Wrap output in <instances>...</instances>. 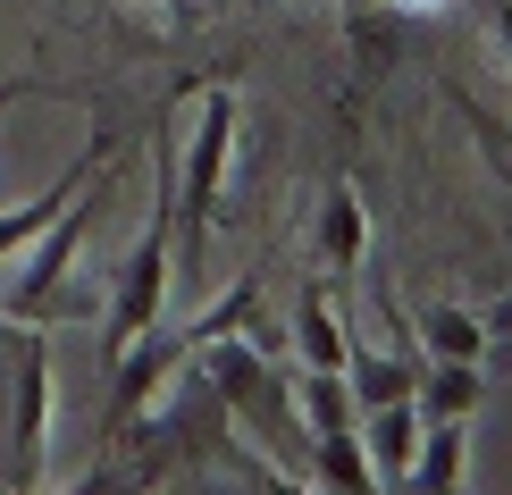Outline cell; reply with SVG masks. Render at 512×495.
<instances>
[{
  "label": "cell",
  "instance_id": "obj_1",
  "mask_svg": "<svg viewBox=\"0 0 512 495\" xmlns=\"http://www.w3.org/2000/svg\"><path fill=\"white\" fill-rule=\"evenodd\" d=\"M194 361L210 370V386H219L227 420H236L244 437H261V454L277 462V479L311 487V470H303L311 420H303V403H294V370H277L252 336H210V344H194Z\"/></svg>",
  "mask_w": 512,
  "mask_h": 495
},
{
  "label": "cell",
  "instance_id": "obj_2",
  "mask_svg": "<svg viewBox=\"0 0 512 495\" xmlns=\"http://www.w3.org/2000/svg\"><path fill=\"white\" fill-rule=\"evenodd\" d=\"M202 118H194V152H177V219H168V269L202 277L210 235H219V193H227V160H236V93L227 76H202Z\"/></svg>",
  "mask_w": 512,
  "mask_h": 495
},
{
  "label": "cell",
  "instance_id": "obj_3",
  "mask_svg": "<svg viewBox=\"0 0 512 495\" xmlns=\"http://www.w3.org/2000/svg\"><path fill=\"white\" fill-rule=\"evenodd\" d=\"M0 361H9V462H0V487L26 495L51 479V344H42L34 319L0 328Z\"/></svg>",
  "mask_w": 512,
  "mask_h": 495
},
{
  "label": "cell",
  "instance_id": "obj_4",
  "mask_svg": "<svg viewBox=\"0 0 512 495\" xmlns=\"http://www.w3.org/2000/svg\"><path fill=\"white\" fill-rule=\"evenodd\" d=\"M101 202H110V177L93 168V177H84V193H76V202H68L51 227L34 235V261H26V277L9 286V303H0L9 319H34V328H42V319H84V294H76V252H84V235H93Z\"/></svg>",
  "mask_w": 512,
  "mask_h": 495
},
{
  "label": "cell",
  "instance_id": "obj_5",
  "mask_svg": "<svg viewBox=\"0 0 512 495\" xmlns=\"http://www.w3.org/2000/svg\"><path fill=\"white\" fill-rule=\"evenodd\" d=\"M311 252H319V277H328V294H353L361 261H370V210H361L353 177L336 168L328 193H319V219H311Z\"/></svg>",
  "mask_w": 512,
  "mask_h": 495
},
{
  "label": "cell",
  "instance_id": "obj_6",
  "mask_svg": "<svg viewBox=\"0 0 512 495\" xmlns=\"http://www.w3.org/2000/svg\"><path fill=\"white\" fill-rule=\"evenodd\" d=\"M93 168H110V126H101V135L84 143V160H76V168H68V177H59L51 193H34L26 210H0V261H9V252H26V244H34V235H42V227H51L59 210H68L76 193H84V177H93Z\"/></svg>",
  "mask_w": 512,
  "mask_h": 495
},
{
  "label": "cell",
  "instance_id": "obj_7",
  "mask_svg": "<svg viewBox=\"0 0 512 495\" xmlns=\"http://www.w3.org/2000/svg\"><path fill=\"white\" fill-rule=\"evenodd\" d=\"M479 403H487L479 361H420V378H412V412L420 420H471Z\"/></svg>",
  "mask_w": 512,
  "mask_h": 495
},
{
  "label": "cell",
  "instance_id": "obj_8",
  "mask_svg": "<svg viewBox=\"0 0 512 495\" xmlns=\"http://www.w3.org/2000/svg\"><path fill=\"white\" fill-rule=\"evenodd\" d=\"M294 353H303V370H345V319H336L328 277L294 294Z\"/></svg>",
  "mask_w": 512,
  "mask_h": 495
},
{
  "label": "cell",
  "instance_id": "obj_9",
  "mask_svg": "<svg viewBox=\"0 0 512 495\" xmlns=\"http://www.w3.org/2000/svg\"><path fill=\"white\" fill-rule=\"evenodd\" d=\"M303 470H311V487H336V495H370L378 487V470H370V454H361L353 428H311Z\"/></svg>",
  "mask_w": 512,
  "mask_h": 495
},
{
  "label": "cell",
  "instance_id": "obj_10",
  "mask_svg": "<svg viewBox=\"0 0 512 495\" xmlns=\"http://www.w3.org/2000/svg\"><path fill=\"white\" fill-rule=\"evenodd\" d=\"M412 378H420V361H387V353H370V344H353L345 336V395L361 403V412H378V403H412Z\"/></svg>",
  "mask_w": 512,
  "mask_h": 495
},
{
  "label": "cell",
  "instance_id": "obj_11",
  "mask_svg": "<svg viewBox=\"0 0 512 495\" xmlns=\"http://www.w3.org/2000/svg\"><path fill=\"white\" fill-rule=\"evenodd\" d=\"M403 487L412 495L462 487V420H420V445H412V462H403Z\"/></svg>",
  "mask_w": 512,
  "mask_h": 495
},
{
  "label": "cell",
  "instance_id": "obj_12",
  "mask_svg": "<svg viewBox=\"0 0 512 495\" xmlns=\"http://www.w3.org/2000/svg\"><path fill=\"white\" fill-rule=\"evenodd\" d=\"M412 445H420V412H412V403H378L370 428H361V454H370L378 487H403V462H412Z\"/></svg>",
  "mask_w": 512,
  "mask_h": 495
},
{
  "label": "cell",
  "instance_id": "obj_13",
  "mask_svg": "<svg viewBox=\"0 0 512 495\" xmlns=\"http://www.w3.org/2000/svg\"><path fill=\"white\" fill-rule=\"evenodd\" d=\"M479 344H487L479 311H462V303H429L420 311V353L429 361H479Z\"/></svg>",
  "mask_w": 512,
  "mask_h": 495
},
{
  "label": "cell",
  "instance_id": "obj_14",
  "mask_svg": "<svg viewBox=\"0 0 512 495\" xmlns=\"http://www.w3.org/2000/svg\"><path fill=\"white\" fill-rule=\"evenodd\" d=\"M143 9H160V26H168V34H194V26H202L194 0H143Z\"/></svg>",
  "mask_w": 512,
  "mask_h": 495
},
{
  "label": "cell",
  "instance_id": "obj_15",
  "mask_svg": "<svg viewBox=\"0 0 512 495\" xmlns=\"http://www.w3.org/2000/svg\"><path fill=\"white\" fill-rule=\"evenodd\" d=\"M479 328H487V336H512V294H496V303L479 311Z\"/></svg>",
  "mask_w": 512,
  "mask_h": 495
},
{
  "label": "cell",
  "instance_id": "obj_16",
  "mask_svg": "<svg viewBox=\"0 0 512 495\" xmlns=\"http://www.w3.org/2000/svg\"><path fill=\"white\" fill-rule=\"evenodd\" d=\"M487 26H496V42H504V59H512V0H487Z\"/></svg>",
  "mask_w": 512,
  "mask_h": 495
},
{
  "label": "cell",
  "instance_id": "obj_17",
  "mask_svg": "<svg viewBox=\"0 0 512 495\" xmlns=\"http://www.w3.org/2000/svg\"><path fill=\"white\" fill-rule=\"evenodd\" d=\"M26 93H42V84H34V76H9V84H0V110H9V101H26Z\"/></svg>",
  "mask_w": 512,
  "mask_h": 495
}]
</instances>
